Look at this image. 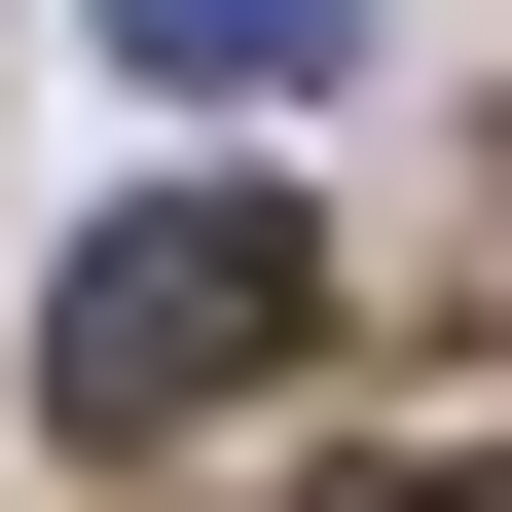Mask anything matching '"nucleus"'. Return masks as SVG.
<instances>
[{
    "instance_id": "nucleus-2",
    "label": "nucleus",
    "mask_w": 512,
    "mask_h": 512,
    "mask_svg": "<svg viewBox=\"0 0 512 512\" xmlns=\"http://www.w3.org/2000/svg\"><path fill=\"white\" fill-rule=\"evenodd\" d=\"M330 37H366V0H110V74H147V110H293Z\"/></svg>"
},
{
    "instance_id": "nucleus-3",
    "label": "nucleus",
    "mask_w": 512,
    "mask_h": 512,
    "mask_svg": "<svg viewBox=\"0 0 512 512\" xmlns=\"http://www.w3.org/2000/svg\"><path fill=\"white\" fill-rule=\"evenodd\" d=\"M330 512H512V476H330Z\"/></svg>"
},
{
    "instance_id": "nucleus-1",
    "label": "nucleus",
    "mask_w": 512,
    "mask_h": 512,
    "mask_svg": "<svg viewBox=\"0 0 512 512\" xmlns=\"http://www.w3.org/2000/svg\"><path fill=\"white\" fill-rule=\"evenodd\" d=\"M293 330H330L293 183H147V220H74V293H37V439H183V403H256Z\"/></svg>"
}]
</instances>
